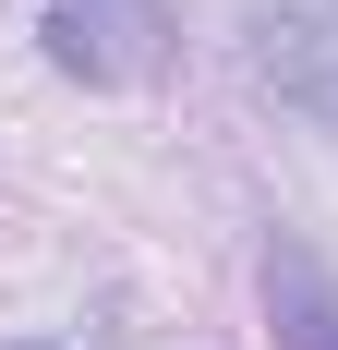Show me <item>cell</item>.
I'll list each match as a JSON object with an SVG mask.
<instances>
[{
	"label": "cell",
	"instance_id": "1",
	"mask_svg": "<svg viewBox=\"0 0 338 350\" xmlns=\"http://www.w3.org/2000/svg\"><path fill=\"white\" fill-rule=\"evenodd\" d=\"M242 49L314 133H338V0H242Z\"/></svg>",
	"mask_w": 338,
	"mask_h": 350
},
{
	"label": "cell",
	"instance_id": "2",
	"mask_svg": "<svg viewBox=\"0 0 338 350\" xmlns=\"http://www.w3.org/2000/svg\"><path fill=\"white\" fill-rule=\"evenodd\" d=\"M61 61L85 85H133L169 61V0H61Z\"/></svg>",
	"mask_w": 338,
	"mask_h": 350
},
{
	"label": "cell",
	"instance_id": "3",
	"mask_svg": "<svg viewBox=\"0 0 338 350\" xmlns=\"http://www.w3.org/2000/svg\"><path fill=\"white\" fill-rule=\"evenodd\" d=\"M266 314H278V338H290V350H338V290H326V266H314L302 242L266 254Z\"/></svg>",
	"mask_w": 338,
	"mask_h": 350
}]
</instances>
